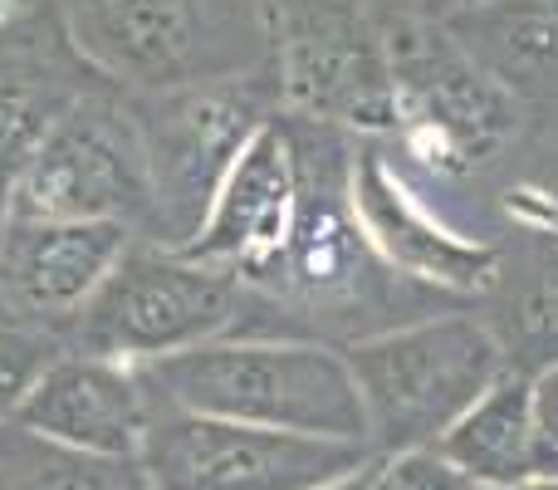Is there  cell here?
<instances>
[{
  "label": "cell",
  "instance_id": "obj_24",
  "mask_svg": "<svg viewBox=\"0 0 558 490\" xmlns=\"http://www.w3.org/2000/svg\"><path fill=\"white\" fill-rule=\"evenodd\" d=\"M461 5H475V0H461Z\"/></svg>",
  "mask_w": 558,
  "mask_h": 490
},
{
  "label": "cell",
  "instance_id": "obj_23",
  "mask_svg": "<svg viewBox=\"0 0 558 490\" xmlns=\"http://www.w3.org/2000/svg\"><path fill=\"white\" fill-rule=\"evenodd\" d=\"M471 490H558L554 476H534V481H514V486H471Z\"/></svg>",
  "mask_w": 558,
  "mask_h": 490
},
{
  "label": "cell",
  "instance_id": "obj_12",
  "mask_svg": "<svg viewBox=\"0 0 558 490\" xmlns=\"http://www.w3.org/2000/svg\"><path fill=\"white\" fill-rule=\"evenodd\" d=\"M353 206L363 222L367 241L383 250L392 270L412 285H432L436 295H490L500 279V250L475 246L461 236L432 226L412 202H407L402 182L387 172L383 153H357L353 157Z\"/></svg>",
  "mask_w": 558,
  "mask_h": 490
},
{
  "label": "cell",
  "instance_id": "obj_3",
  "mask_svg": "<svg viewBox=\"0 0 558 490\" xmlns=\"http://www.w3.org/2000/svg\"><path fill=\"white\" fill-rule=\"evenodd\" d=\"M241 314V279L167 246H128L69 324L74 354L147 363L211 344Z\"/></svg>",
  "mask_w": 558,
  "mask_h": 490
},
{
  "label": "cell",
  "instance_id": "obj_16",
  "mask_svg": "<svg viewBox=\"0 0 558 490\" xmlns=\"http://www.w3.org/2000/svg\"><path fill=\"white\" fill-rule=\"evenodd\" d=\"M0 490H153V481L143 462L74 452L5 417L0 422Z\"/></svg>",
  "mask_w": 558,
  "mask_h": 490
},
{
  "label": "cell",
  "instance_id": "obj_5",
  "mask_svg": "<svg viewBox=\"0 0 558 490\" xmlns=\"http://www.w3.org/2000/svg\"><path fill=\"white\" fill-rule=\"evenodd\" d=\"M275 94L289 118L387 133L397 88L383 25L363 0H270Z\"/></svg>",
  "mask_w": 558,
  "mask_h": 490
},
{
  "label": "cell",
  "instance_id": "obj_14",
  "mask_svg": "<svg viewBox=\"0 0 558 490\" xmlns=\"http://www.w3.org/2000/svg\"><path fill=\"white\" fill-rule=\"evenodd\" d=\"M436 452L461 466L475 486H514L534 481V378L505 368L461 417L441 432Z\"/></svg>",
  "mask_w": 558,
  "mask_h": 490
},
{
  "label": "cell",
  "instance_id": "obj_22",
  "mask_svg": "<svg viewBox=\"0 0 558 490\" xmlns=\"http://www.w3.org/2000/svg\"><path fill=\"white\" fill-rule=\"evenodd\" d=\"M373 15H392V10H422V15H432V0H363Z\"/></svg>",
  "mask_w": 558,
  "mask_h": 490
},
{
  "label": "cell",
  "instance_id": "obj_19",
  "mask_svg": "<svg viewBox=\"0 0 558 490\" xmlns=\"http://www.w3.org/2000/svg\"><path fill=\"white\" fill-rule=\"evenodd\" d=\"M475 481L451 466L436 446H412V452L383 456V490H471Z\"/></svg>",
  "mask_w": 558,
  "mask_h": 490
},
{
  "label": "cell",
  "instance_id": "obj_8",
  "mask_svg": "<svg viewBox=\"0 0 558 490\" xmlns=\"http://www.w3.org/2000/svg\"><path fill=\"white\" fill-rule=\"evenodd\" d=\"M5 216L39 222H153L143 133L113 104L78 94L25 153Z\"/></svg>",
  "mask_w": 558,
  "mask_h": 490
},
{
  "label": "cell",
  "instance_id": "obj_4",
  "mask_svg": "<svg viewBox=\"0 0 558 490\" xmlns=\"http://www.w3.org/2000/svg\"><path fill=\"white\" fill-rule=\"evenodd\" d=\"M397 88V123L422 138L426 157L451 172L490 163L514 133V94L485 69L441 15L392 10L377 15Z\"/></svg>",
  "mask_w": 558,
  "mask_h": 490
},
{
  "label": "cell",
  "instance_id": "obj_1",
  "mask_svg": "<svg viewBox=\"0 0 558 490\" xmlns=\"http://www.w3.org/2000/svg\"><path fill=\"white\" fill-rule=\"evenodd\" d=\"M147 403L275 432L367 442V407L343 348L314 338H211L133 363ZM373 446V442H367Z\"/></svg>",
  "mask_w": 558,
  "mask_h": 490
},
{
  "label": "cell",
  "instance_id": "obj_6",
  "mask_svg": "<svg viewBox=\"0 0 558 490\" xmlns=\"http://www.w3.org/2000/svg\"><path fill=\"white\" fill-rule=\"evenodd\" d=\"M373 456L367 442L275 432L153 403L137 462L153 490H308L357 471Z\"/></svg>",
  "mask_w": 558,
  "mask_h": 490
},
{
  "label": "cell",
  "instance_id": "obj_7",
  "mask_svg": "<svg viewBox=\"0 0 558 490\" xmlns=\"http://www.w3.org/2000/svg\"><path fill=\"white\" fill-rule=\"evenodd\" d=\"M270 123L265 94L251 84H202L157 88L137 108L147 177H153V231L167 250H182L211 216L226 172L241 147Z\"/></svg>",
  "mask_w": 558,
  "mask_h": 490
},
{
  "label": "cell",
  "instance_id": "obj_20",
  "mask_svg": "<svg viewBox=\"0 0 558 490\" xmlns=\"http://www.w3.org/2000/svg\"><path fill=\"white\" fill-rule=\"evenodd\" d=\"M534 462L558 481V368L534 373Z\"/></svg>",
  "mask_w": 558,
  "mask_h": 490
},
{
  "label": "cell",
  "instance_id": "obj_10",
  "mask_svg": "<svg viewBox=\"0 0 558 490\" xmlns=\"http://www.w3.org/2000/svg\"><path fill=\"white\" fill-rule=\"evenodd\" d=\"M133 246L123 222H39L5 216L0 231V295L25 324L64 328L98 295L118 255Z\"/></svg>",
  "mask_w": 558,
  "mask_h": 490
},
{
  "label": "cell",
  "instance_id": "obj_11",
  "mask_svg": "<svg viewBox=\"0 0 558 490\" xmlns=\"http://www.w3.org/2000/svg\"><path fill=\"white\" fill-rule=\"evenodd\" d=\"M147 403L143 383L128 363L98 354H64L39 373L29 397L20 403L15 422L29 432L64 442L88 456H113V462H137L147 437Z\"/></svg>",
  "mask_w": 558,
  "mask_h": 490
},
{
  "label": "cell",
  "instance_id": "obj_15",
  "mask_svg": "<svg viewBox=\"0 0 558 490\" xmlns=\"http://www.w3.org/2000/svg\"><path fill=\"white\" fill-rule=\"evenodd\" d=\"M441 20L505 84L558 74V0H475Z\"/></svg>",
  "mask_w": 558,
  "mask_h": 490
},
{
  "label": "cell",
  "instance_id": "obj_21",
  "mask_svg": "<svg viewBox=\"0 0 558 490\" xmlns=\"http://www.w3.org/2000/svg\"><path fill=\"white\" fill-rule=\"evenodd\" d=\"M377 471H383V456H373V462H367V466H357V471L338 476V481L308 486V490H373V486H377Z\"/></svg>",
  "mask_w": 558,
  "mask_h": 490
},
{
  "label": "cell",
  "instance_id": "obj_18",
  "mask_svg": "<svg viewBox=\"0 0 558 490\" xmlns=\"http://www.w3.org/2000/svg\"><path fill=\"white\" fill-rule=\"evenodd\" d=\"M64 354V338L45 324H5L0 319V422L20 413V403L29 397V387L39 383L54 358Z\"/></svg>",
  "mask_w": 558,
  "mask_h": 490
},
{
  "label": "cell",
  "instance_id": "obj_17",
  "mask_svg": "<svg viewBox=\"0 0 558 490\" xmlns=\"http://www.w3.org/2000/svg\"><path fill=\"white\" fill-rule=\"evenodd\" d=\"M500 314L485 324L495 328L505 348V363L520 373H544L558 368V255H539L530 275H500Z\"/></svg>",
  "mask_w": 558,
  "mask_h": 490
},
{
  "label": "cell",
  "instance_id": "obj_2",
  "mask_svg": "<svg viewBox=\"0 0 558 490\" xmlns=\"http://www.w3.org/2000/svg\"><path fill=\"white\" fill-rule=\"evenodd\" d=\"M367 407L377 456L436 446L441 432L505 373V348L481 314L441 309L343 348Z\"/></svg>",
  "mask_w": 558,
  "mask_h": 490
},
{
  "label": "cell",
  "instance_id": "obj_13",
  "mask_svg": "<svg viewBox=\"0 0 558 490\" xmlns=\"http://www.w3.org/2000/svg\"><path fill=\"white\" fill-rule=\"evenodd\" d=\"M69 35L104 74L172 88L196 64L202 15L196 0H69Z\"/></svg>",
  "mask_w": 558,
  "mask_h": 490
},
{
  "label": "cell",
  "instance_id": "obj_9",
  "mask_svg": "<svg viewBox=\"0 0 558 490\" xmlns=\"http://www.w3.org/2000/svg\"><path fill=\"white\" fill-rule=\"evenodd\" d=\"M299 206V157H294V128L289 118H270L251 143L241 147L235 167L226 172L221 192L211 202V216L202 231L182 246L196 265L231 270L235 279H260L279 260L294 231Z\"/></svg>",
  "mask_w": 558,
  "mask_h": 490
}]
</instances>
